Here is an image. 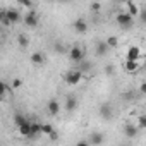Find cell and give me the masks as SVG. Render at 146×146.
<instances>
[{
  "mask_svg": "<svg viewBox=\"0 0 146 146\" xmlns=\"http://www.w3.org/2000/svg\"><path fill=\"white\" fill-rule=\"evenodd\" d=\"M5 16L9 17L11 24H17V23H21V21H24V16L21 14L19 9H5Z\"/></svg>",
  "mask_w": 146,
  "mask_h": 146,
  "instance_id": "cell-6",
  "label": "cell"
},
{
  "mask_svg": "<svg viewBox=\"0 0 146 146\" xmlns=\"http://www.w3.org/2000/svg\"><path fill=\"white\" fill-rule=\"evenodd\" d=\"M78 108V98H76V95H67L65 96V103H64V110L65 112H74Z\"/></svg>",
  "mask_w": 146,
  "mask_h": 146,
  "instance_id": "cell-9",
  "label": "cell"
},
{
  "mask_svg": "<svg viewBox=\"0 0 146 146\" xmlns=\"http://www.w3.org/2000/svg\"><path fill=\"white\" fill-rule=\"evenodd\" d=\"M46 110H48L50 115H58V113H60V103H58L55 98H52V100L46 103Z\"/></svg>",
  "mask_w": 146,
  "mask_h": 146,
  "instance_id": "cell-13",
  "label": "cell"
},
{
  "mask_svg": "<svg viewBox=\"0 0 146 146\" xmlns=\"http://www.w3.org/2000/svg\"><path fill=\"white\" fill-rule=\"evenodd\" d=\"M48 137H50L52 141H57V139H58V132H57V131H53V132H52V134H50Z\"/></svg>",
  "mask_w": 146,
  "mask_h": 146,
  "instance_id": "cell-35",
  "label": "cell"
},
{
  "mask_svg": "<svg viewBox=\"0 0 146 146\" xmlns=\"http://www.w3.org/2000/svg\"><path fill=\"white\" fill-rule=\"evenodd\" d=\"M83 76H84V74H83L81 70H78V69H70V70L65 72V83H67L69 86H76L78 83H81Z\"/></svg>",
  "mask_w": 146,
  "mask_h": 146,
  "instance_id": "cell-2",
  "label": "cell"
},
{
  "mask_svg": "<svg viewBox=\"0 0 146 146\" xmlns=\"http://www.w3.org/2000/svg\"><path fill=\"white\" fill-rule=\"evenodd\" d=\"M139 21H141L143 24H146V7L141 9V12H139Z\"/></svg>",
  "mask_w": 146,
  "mask_h": 146,
  "instance_id": "cell-29",
  "label": "cell"
},
{
  "mask_svg": "<svg viewBox=\"0 0 146 146\" xmlns=\"http://www.w3.org/2000/svg\"><path fill=\"white\" fill-rule=\"evenodd\" d=\"M137 132H139V127H137L136 124L125 122L124 127H122V134H124V137H127V139H134V137L137 136Z\"/></svg>",
  "mask_w": 146,
  "mask_h": 146,
  "instance_id": "cell-5",
  "label": "cell"
},
{
  "mask_svg": "<svg viewBox=\"0 0 146 146\" xmlns=\"http://www.w3.org/2000/svg\"><path fill=\"white\" fill-rule=\"evenodd\" d=\"M17 43H19L21 48H28L29 46V38L24 33H21V35H17Z\"/></svg>",
  "mask_w": 146,
  "mask_h": 146,
  "instance_id": "cell-21",
  "label": "cell"
},
{
  "mask_svg": "<svg viewBox=\"0 0 146 146\" xmlns=\"http://www.w3.org/2000/svg\"><path fill=\"white\" fill-rule=\"evenodd\" d=\"M53 52H55V53H58V55H65V53H69V48L64 45V41H60V40H58V41H55V43H53Z\"/></svg>",
  "mask_w": 146,
  "mask_h": 146,
  "instance_id": "cell-16",
  "label": "cell"
},
{
  "mask_svg": "<svg viewBox=\"0 0 146 146\" xmlns=\"http://www.w3.org/2000/svg\"><path fill=\"white\" fill-rule=\"evenodd\" d=\"M125 7H127V11H125V12H127V14H131L132 17H134V16H139V12H141L134 2H125Z\"/></svg>",
  "mask_w": 146,
  "mask_h": 146,
  "instance_id": "cell-19",
  "label": "cell"
},
{
  "mask_svg": "<svg viewBox=\"0 0 146 146\" xmlns=\"http://www.w3.org/2000/svg\"><path fill=\"white\" fill-rule=\"evenodd\" d=\"M139 57H141V50L137 46H131L125 53V60H131V62H137Z\"/></svg>",
  "mask_w": 146,
  "mask_h": 146,
  "instance_id": "cell-12",
  "label": "cell"
},
{
  "mask_svg": "<svg viewBox=\"0 0 146 146\" xmlns=\"http://www.w3.org/2000/svg\"><path fill=\"white\" fill-rule=\"evenodd\" d=\"M105 41H107V45H108L110 48H115V46L119 45V38H117V36H108Z\"/></svg>",
  "mask_w": 146,
  "mask_h": 146,
  "instance_id": "cell-24",
  "label": "cell"
},
{
  "mask_svg": "<svg viewBox=\"0 0 146 146\" xmlns=\"http://www.w3.org/2000/svg\"><path fill=\"white\" fill-rule=\"evenodd\" d=\"M69 58L74 62V64H81L84 58H86V53H84V50L81 48V46H78V45H74L70 50H69Z\"/></svg>",
  "mask_w": 146,
  "mask_h": 146,
  "instance_id": "cell-3",
  "label": "cell"
},
{
  "mask_svg": "<svg viewBox=\"0 0 146 146\" xmlns=\"http://www.w3.org/2000/svg\"><path fill=\"white\" fill-rule=\"evenodd\" d=\"M139 93H141L143 96H146V81H143V83L139 84Z\"/></svg>",
  "mask_w": 146,
  "mask_h": 146,
  "instance_id": "cell-31",
  "label": "cell"
},
{
  "mask_svg": "<svg viewBox=\"0 0 146 146\" xmlns=\"http://www.w3.org/2000/svg\"><path fill=\"white\" fill-rule=\"evenodd\" d=\"M17 131H19V134H21V136H24V137H29V136H31V122H28V124L21 125Z\"/></svg>",
  "mask_w": 146,
  "mask_h": 146,
  "instance_id": "cell-22",
  "label": "cell"
},
{
  "mask_svg": "<svg viewBox=\"0 0 146 146\" xmlns=\"http://www.w3.org/2000/svg\"><path fill=\"white\" fill-rule=\"evenodd\" d=\"M98 115H100L103 120H110V119L113 117V107H112V103L103 102V103L98 107Z\"/></svg>",
  "mask_w": 146,
  "mask_h": 146,
  "instance_id": "cell-4",
  "label": "cell"
},
{
  "mask_svg": "<svg viewBox=\"0 0 146 146\" xmlns=\"http://www.w3.org/2000/svg\"><path fill=\"white\" fill-rule=\"evenodd\" d=\"M103 72H105L107 76H113V74H115V65H113V64H107Z\"/></svg>",
  "mask_w": 146,
  "mask_h": 146,
  "instance_id": "cell-26",
  "label": "cell"
},
{
  "mask_svg": "<svg viewBox=\"0 0 146 146\" xmlns=\"http://www.w3.org/2000/svg\"><path fill=\"white\" fill-rule=\"evenodd\" d=\"M108 50H110V46L107 45V41L96 40V43H95V55H96L98 58H103V57L108 53Z\"/></svg>",
  "mask_w": 146,
  "mask_h": 146,
  "instance_id": "cell-8",
  "label": "cell"
},
{
  "mask_svg": "<svg viewBox=\"0 0 146 146\" xmlns=\"http://www.w3.org/2000/svg\"><path fill=\"white\" fill-rule=\"evenodd\" d=\"M119 146H127V144H119Z\"/></svg>",
  "mask_w": 146,
  "mask_h": 146,
  "instance_id": "cell-36",
  "label": "cell"
},
{
  "mask_svg": "<svg viewBox=\"0 0 146 146\" xmlns=\"http://www.w3.org/2000/svg\"><path fill=\"white\" fill-rule=\"evenodd\" d=\"M137 127L139 129H146V115L144 113L137 117Z\"/></svg>",
  "mask_w": 146,
  "mask_h": 146,
  "instance_id": "cell-27",
  "label": "cell"
},
{
  "mask_svg": "<svg viewBox=\"0 0 146 146\" xmlns=\"http://www.w3.org/2000/svg\"><path fill=\"white\" fill-rule=\"evenodd\" d=\"M122 96H124V100H127V102H131V100L134 98V93H132V91H127V93H124Z\"/></svg>",
  "mask_w": 146,
  "mask_h": 146,
  "instance_id": "cell-33",
  "label": "cell"
},
{
  "mask_svg": "<svg viewBox=\"0 0 146 146\" xmlns=\"http://www.w3.org/2000/svg\"><path fill=\"white\" fill-rule=\"evenodd\" d=\"M38 23H40V17H38L36 11H28V12L24 14V24H26L28 28H36Z\"/></svg>",
  "mask_w": 146,
  "mask_h": 146,
  "instance_id": "cell-7",
  "label": "cell"
},
{
  "mask_svg": "<svg viewBox=\"0 0 146 146\" xmlns=\"http://www.w3.org/2000/svg\"><path fill=\"white\" fill-rule=\"evenodd\" d=\"M0 23H2L4 26H12V24H11V21H9V17L5 16V9L0 12Z\"/></svg>",
  "mask_w": 146,
  "mask_h": 146,
  "instance_id": "cell-25",
  "label": "cell"
},
{
  "mask_svg": "<svg viewBox=\"0 0 146 146\" xmlns=\"http://www.w3.org/2000/svg\"><path fill=\"white\" fill-rule=\"evenodd\" d=\"M29 60H31V64H35V65H41V64H45V53H41V52H33V53L29 55Z\"/></svg>",
  "mask_w": 146,
  "mask_h": 146,
  "instance_id": "cell-14",
  "label": "cell"
},
{
  "mask_svg": "<svg viewBox=\"0 0 146 146\" xmlns=\"http://www.w3.org/2000/svg\"><path fill=\"white\" fill-rule=\"evenodd\" d=\"M90 9H91V12H100L102 5H100V4H91V5H90Z\"/></svg>",
  "mask_w": 146,
  "mask_h": 146,
  "instance_id": "cell-32",
  "label": "cell"
},
{
  "mask_svg": "<svg viewBox=\"0 0 146 146\" xmlns=\"http://www.w3.org/2000/svg\"><path fill=\"white\" fill-rule=\"evenodd\" d=\"M76 146H91V144H90V141H88V139H86V141H83V139H81V141H78V143H76Z\"/></svg>",
  "mask_w": 146,
  "mask_h": 146,
  "instance_id": "cell-34",
  "label": "cell"
},
{
  "mask_svg": "<svg viewBox=\"0 0 146 146\" xmlns=\"http://www.w3.org/2000/svg\"><path fill=\"white\" fill-rule=\"evenodd\" d=\"M144 115H146V108H144Z\"/></svg>",
  "mask_w": 146,
  "mask_h": 146,
  "instance_id": "cell-37",
  "label": "cell"
},
{
  "mask_svg": "<svg viewBox=\"0 0 146 146\" xmlns=\"http://www.w3.org/2000/svg\"><path fill=\"white\" fill-rule=\"evenodd\" d=\"M53 131H55V129H53V125H52V124H41V134L50 136Z\"/></svg>",
  "mask_w": 146,
  "mask_h": 146,
  "instance_id": "cell-23",
  "label": "cell"
},
{
  "mask_svg": "<svg viewBox=\"0 0 146 146\" xmlns=\"http://www.w3.org/2000/svg\"><path fill=\"white\" fill-rule=\"evenodd\" d=\"M137 69H139V62H131V60H125V62H124V70L129 72V74L136 72Z\"/></svg>",
  "mask_w": 146,
  "mask_h": 146,
  "instance_id": "cell-18",
  "label": "cell"
},
{
  "mask_svg": "<svg viewBox=\"0 0 146 146\" xmlns=\"http://www.w3.org/2000/svg\"><path fill=\"white\" fill-rule=\"evenodd\" d=\"M76 69H78V70H81L83 74H88V72H91V70H93V62H91V60H88V58H84V60H83Z\"/></svg>",
  "mask_w": 146,
  "mask_h": 146,
  "instance_id": "cell-15",
  "label": "cell"
},
{
  "mask_svg": "<svg viewBox=\"0 0 146 146\" xmlns=\"http://www.w3.org/2000/svg\"><path fill=\"white\" fill-rule=\"evenodd\" d=\"M19 5H23V7H26V9H29V11H33V2H26V0H19Z\"/></svg>",
  "mask_w": 146,
  "mask_h": 146,
  "instance_id": "cell-28",
  "label": "cell"
},
{
  "mask_svg": "<svg viewBox=\"0 0 146 146\" xmlns=\"http://www.w3.org/2000/svg\"><path fill=\"white\" fill-rule=\"evenodd\" d=\"M38 134H41V124L31 122V136H29V139H36Z\"/></svg>",
  "mask_w": 146,
  "mask_h": 146,
  "instance_id": "cell-20",
  "label": "cell"
},
{
  "mask_svg": "<svg viewBox=\"0 0 146 146\" xmlns=\"http://www.w3.org/2000/svg\"><path fill=\"white\" fill-rule=\"evenodd\" d=\"M115 21H117V24H119L122 29H125V31H129V29L134 28V17H132L131 14H127L125 11H124V12H119V14L115 16Z\"/></svg>",
  "mask_w": 146,
  "mask_h": 146,
  "instance_id": "cell-1",
  "label": "cell"
},
{
  "mask_svg": "<svg viewBox=\"0 0 146 146\" xmlns=\"http://www.w3.org/2000/svg\"><path fill=\"white\" fill-rule=\"evenodd\" d=\"M21 84H23V79L16 78V79H12V84H11V86H12V88H19Z\"/></svg>",
  "mask_w": 146,
  "mask_h": 146,
  "instance_id": "cell-30",
  "label": "cell"
},
{
  "mask_svg": "<svg viewBox=\"0 0 146 146\" xmlns=\"http://www.w3.org/2000/svg\"><path fill=\"white\" fill-rule=\"evenodd\" d=\"M72 28H74V31H76V33L83 35V33H86V31H88V21H86V19H83V17H78V19L74 21V24H72Z\"/></svg>",
  "mask_w": 146,
  "mask_h": 146,
  "instance_id": "cell-11",
  "label": "cell"
},
{
  "mask_svg": "<svg viewBox=\"0 0 146 146\" xmlns=\"http://www.w3.org/2000/svg\"><path fill=\"white\" fill-rule=\"evenodd\" d=\"M12 120H14V125H16L17 129H19L21 125H24V124H28V122H29V120H28V117H26V115H23V113H19V112H17V113H14V119H12Z\"/></svg>",
  "mask_w": 146,
  "mask_h": 146,
  "instance_id": "cell-17",
  "label": "cell"
},
{
  "mask_svg": "<svg viewBox=\"0 0 146 146\" xmlns=\"http://www.w3.org/2000/svg\"><path fill=\"white\" fill-rule=\"evenodd\" d=\"M88 141H90V144H91V146H102V144L105 143V136H103V132L95 131V132H91V134H90Z\"/></svg>",
  "mask_w": 146,
  "mask_h": 146,
  "instance_id": "cell-10",
  "label": "cell"
}]
</instances>
